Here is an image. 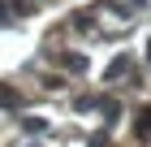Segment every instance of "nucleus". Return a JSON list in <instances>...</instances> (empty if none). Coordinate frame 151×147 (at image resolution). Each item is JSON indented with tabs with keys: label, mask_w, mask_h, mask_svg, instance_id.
<instances>
[{
	"label": "nucleus",
	"mask_w": 151,
	"mask_h": 147,
	"mask_svg": "<svg viewBox=\"0 0 151 147\" xmlns=\"http://www.w3.org/2000/svg\"><path fill=\"white\" fill-rule=\"evenodd\" d=\"M125 69H129V61H125V56H116L112 65H108V82H112V78H121V74H125Z\"/></svg>",
	"instance_id": "f03ea898"
},
{
	"label": "nucleus",
	"mask_w": 151,
	"mask_h": 147,
	"mask_svg": "<svg viewBox=\"0 0 151 147\" xmlns=\"http://www.w3.org/2000/svg\"><path fill=\"white\" fill-rule=\"evenodd\" d=\"M147 61H151V39H147Z\"/></svg>",
	"instance_id": "39448f33"
},
{
	"label": "nucleus",
	"mask_w": 151,
	"mask_h": 147,
	"mask_svg": "<svg viewBox=\"0 0 151 147\" xmlns=\"http://www.w3.org/2000/svg\"><path fill=\"white\" fill-rule=\"evenodd\" d=\"M17 104H22L17 91H13V87H0V108H17Z\"/></svg>",
	"instance_id": "f257e3e1"
},
{
	"label": "nucleus",
	"mask_w": 151,
	"mask_h": 147,
	"mask_svg": "<svg viewBox=\"0 0 151 147\" xmlns=\"http://www.w3.org/2000/svg\"><path fill=\"white\" fill-rule=\"evenodd\" d=\"M138 134H142V138L151 134V108H142V113H138Z\"/></svg>",
	"instance_id": "7ed1b4c3"
},
{
	"label": "nucleus",
	"mask_w": 151,
	"mask_h": 147,
	"mask_svg": "<svg viewBox=\"0 0 151 147\" xmlns=\"http://www.w3.org/2000/svg\"><path fill=\"white\" fill-rule=\"evenodd\" d=\"M4 4H9V0H0V17H4Z\"/></svg>",
	"instance_id": "20e7f679"
}]
</instances>
